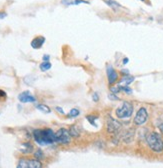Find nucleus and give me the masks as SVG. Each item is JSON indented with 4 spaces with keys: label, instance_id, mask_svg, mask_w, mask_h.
Listing matches in <instances>:
<instances>
[{
    "label": "nucleus",
    "instance_id": "28",
    "mask_svg": "<svg viewBox=\"0 0 163 168\" xmlns=\"http://www.w3.org/2000/svg\"><path fill=\"white\" fill-rule=\"evenodd\" d=\"M127 62H128V58H124V61H123L124 64H126Z\"/></svg>",
    "mask_w": 163,
    "mask_h": 168
},
{
    "label": "nucleus",
    "instance_id": "1",
    "mask_svg": "<svg viewBox=\"0 0 163 168\" xmlns=\"http://www.w3.org/2000/svg\"><path fill=\"white\" fill-rule=\"evenodd\" d=\"M34 140L39 144V145H49L56 142L55 140V133L51 129H36L33 131Z\"/></svg>",
    "mask_w": 163,
    "mask_h": 168
},
{
    "label": "nucleus",
    "instance_id": "7",
    "mask_svg": "<svg viewBox=\"0 0 163 168\" xmlns=\"http://www.w3.org/2000/svg\"><path fill=\"white\" fill-rule=\"evenodd\" d=\"M107 77H108V81L110 84H113L115 81L117 80L118 74H117V72L113 69L112 66H108L107 67Z\"/></svg>",
    "mask_w": 163,
    "mask_h": 168
},
{
    "label": "nucleus",
    "instance_id": "24",
    "mask_svg": "<svg viewBox=\"0 0 163 168\" xmlns=\"http://www.w3.org/2000/svg\"><path fill=\"white\" fill-rule=\"evenodd\" d=\"M48 59H49V56H48V55H44V56H43V60H44L45 62H48Z\"/></svg>",
    "mask_w": 163,
    "mask_h": 168
},
{
    "label": "nucleus",
    "instance_id": "15",
    "mask_svg": "<svg viewBox=\"0 0 163 168\" xmlns=\"http://www.w3.org/2000/svg\"><path fill=\"white\" fill-rule=\"evenodd\" d=\"M50 68H51V63H49V62L44 61L43 63L40 64V69L42 71H47V70H49Z\"/></svg>",
    "mask_w": 163,
    "mask_h": 168
},
{
    "label": "nucleus",
    "instance_id": "22",
    "mask_svg": "<svg viewBox=\"0 0 163 168\" xmlns=\"http://www.w3.org/2000/svg\"><path fill=\"white\" fill-rule=\"evenodd\" d=\"M111 91L113 92V93H118V91H120V90H119V88H118V87H112Z\"/></svg>",
    "mask_w": 163,
    "mask_h": 168
},
{
    "label": "nucleus",
    "instance_id": "17",
    "mask_svg": "<svg viewBox=\"0 0 163 168\" xmlns=\"http://www.w3.org/2000/svg\"><path fill=\"white\" fill-rule=\"evenodd\" d=\"M78 115H79V110L77 109V108H73V109H71V111L69 112L70 117H76Z\"/></svg>",
    "mask_w": 163,
    "mask_h": 168
},
{
    "label": "nucleus",
    "instance_id": "25",
    "mask_svg": "<svg viewBox=\"0 0 163 168\" xmlns=\"http://www.w3.org/2000/svg\"><path fill=\"white\" fill-rule=\"evenodd\" d=\"M56 110H57V111H58V112H60V113H62V114H64V111H63V110H62V109H61V108H60V107H56Z\"/></svg>",
    "mask_w": 163,
    "mask_h": 168
},
{
    "label": "nucleus",
    "instance_id": "23",
    "mask_svg": "<svg viewBox=\"0 0 163 168\" xmlns=\"http://www.w3.org/2000/svg\"><path fill=\"white\" fill-rule=\"evenodd\" d=\"M93 99H94V101H95V102L98 101V95H97V93H94V94H93Z\"/></svg>",
    "mask_w": 163,
    "mask_h": 168
},
{
    "label": "nucleus",
    "instance_id": "21",
    "mask_svg": "<svg viewBox=\"0 0 163 168\" xmlns=\"http://www.w3.org/2000/svg\"><path fill=\"white\" fill-rule=\"evenodd\" d=\"M5 97H6V93H5L3 90H0V100L4 99Z\"/></svg>",
    "mask_w": 163,
    "mask_h": 168
},
{
    "label": "nucleus",
    "instance_id": "29",
    "mask_svg": "<svg viewBox=\"0 0 163 168\" xmlns=\"http://www.w3.org/2000/svg\"><path fill=\"white\" fill-rule=\"evenodd\" d=\"M141 1H144V0H141Z\"/></svg>",
    "mask_w": 163,
    "mask_h": 168
},
{
    "label": "nucleus",
    "instance_id": "6",
    "mask_svg": "<svg viewBox=\"0 0 163 168\" xmlns=\"http://www.w3.org/2000/svg\"><path fill=\"white\" fill-rule=\"evenodd\" d=\"M18 99L22 103H26V102H35V97L30 94L29 91H24L21 94H19Z\"/></svg>",
    "mask_w": 163,
    "mask_h": 168
},
{
    "label": "nucleus",
    "instance_id": "27",
    "mask_svg": "<svg viewBox=\"0 0 163 168\" xmlns=\"http://www.w3.org/2000/svg\"><path fill=\"white\" fill-rule=\"evenodd\" d=\"M159 128H160V130H161V132H162V133H163V123H162L161 125L159 126Z\"/></svg>",
    "mask_w": 163,
    "mask_h": 168
},
{
    "label": "nucleus",
    "instance_id": "10",
    "mask_svg": "<svg viewBox=\"0 0 163 168\" xmlns=\"http://www.w3.org/2000/svg\"><path fill=\"white\" fill-rule=\"evenodd\" d=\"M134 81V77L133 76H129V75H126L124 76L120 81V85L121 86H128L130 83Z\"/></svg>",
    "mask_w": 163,
    "mask_h": 168
},
{
    "label": "nucleus",
    "instance_id": "13",
    "mask_svg": "<svg viewBox=\"0 0 163 168\" xmlns=\"http://www.w3.org/2000/svg\"><path fill=\"white\" fill-rule=\"evenodd\" d=\"M69 133L72 137H78L79 136V131L77 129L76 126H71L69 129Z\"/></svg>",
    "mask_w": 163,
    "mask_h": 168
},
{
    "label": "nucleus",
    "instance_id": "20",
    "mask_svg": "<svg viewBox=\"0 0 163 168\" xmlns=\"http://www.w3.org/2000/svg\"><path fill=\"white\" fill-rule=\"evenodd\" d=\"M105 2H106V3H108V5H109V6H113V5H114V6H120L117 2H115V1H111V0H109V1H107V0H106Z\"/></svg>",
    "mask_w": 163,
    "mask_h": 168
},
{
    "label": "nucleus",
    "instance_id": "4",
    "mask_svg": "<svg viewBox=\"0 0 163 168\" xmlns=\"http://www.w3.org/2000/svg\"><path fill=\"white\" fill-rule=\"evenodd\" d=\"M55 140L56 142L60 144H67L70 142L71 140V135L69 131L65 128H61L55 133Z\"/></svg>",
    "mask_w": 163,
    "mask_h": 168
},
{
    "label": "nucleus",
    "instance_id": "12",
    "mask_svg": "<svg viewBox=\"0 0 163 168\" xmlns=\"http://www.w3.org/2000/svg\"><path fill=\"white\" fill-rule=\"evenodd\" d=\"M32 150H33V146L30 143H24L21 145V148H20V151L23 153H30Z\"/></svg>",
    "mask_w": 163,
    "mask_h": 168
},
{
    "label": "nucleus",
    "instance_id": "19",
    "mask_svg": "<svg viewBox=\"0 0 163 168\" xmlns=\"http://www.w3.org/2000/svg\"><path fill=\"white\" fill-rule=\"evenodd\" d=\"M35 158L37 159V160H39V159H41V158H43V152L41 151L40 149H38L36 152H35Z\"/></svg>",
    "mask_w": 163,
    "mask_h": 168
},
{
    "label": "nucleus",
    "instance_id": "5",
    "mask_svg": "<svg viewBox=\"0 0 163 168\" xmlns=\"http://www.w3.org/2000/svg\"><path fill=\"white\" fill-rule=\"evenodd\" d=\"M148 119V113L146 108L141 107L140 109L137 111L136 116L134 117V123L136 125H142L147 121Z\"/></svg>",
    "mask_w": 163,
    "mask_h": 168
},
{
    "label": "nucleus",
    "instance_id": "18",
    "mask_svg": "<svg viewBox=\"0 0 163 168\" xmlns=\"http://www.w3.org/2000/svg\"><path fill=\"white\" fill-rule=\"evenodd\" d=\"M118 88H119V90H122V91L128 93V94H130V93L132 92L131 88H129L128 86H121V85H120V86H118Z\"/></svg>",
    "mask_w": 163,
    "mask_h": 168
},
{
    "label": "nucleus",
    "instance_id": "11",
    "mask_svg": "<svg viewBox=\"0 0 163 168\" xmlns=\"http://www.w3.org/2000/svg\"><path fill=\"white\" fill-rule=\"evenodd\" d=\"M27 168H42L40 161L37 159H32V160H28V166Z\"/></svg>",
    "mask_w": 163,
    "mask_h": 168
},
{
    "label": "nucleus",
    "instance_id": "9",
    "mask_svg": "<svg viewBox=\"0 0 163 168\" xmlns=\"http://www.w3.org/2000/svg\"><path fill=\"white\" fill-rule=\"evenodd\" d=\"M120 128V124L117 121H115L114 119L109 118L108 120V124H107V129L108 132H115L116 130Z\"/></svg>",
    "mask_w": 163,
    "mask_h": 168
},
{
    "label": "nucleus",
    "instance_id": "26",
    "mask_svg": "<svg viewBox=\"0 0 163 168\" xmlns=\"http://www.w3.org/2000/svg\"><path fill=\"white\" fill-rule=\"evenodd\" d=\"M6 16V13H3V12H0V18H4Z\"/></svg>",
    "mask_w": 163,
    "mask_h": 168
},
{
    "label": "nucleus",
    "instance_id": "2",
    "mask_svg": "<svg viewBox=\"0 0 163 168\" xmlns=\"http://www.w3.org/2000/svg\"><path fill=\"white\" fill-rule=\"evenodd\" d=\"M147 144L149 145L150 149L154 152H162L163 151V139L157 132H151L148 135Z\"/></svg>",
    "mask_w": 163,
    "mask_h": 168
},
{
    "label": "nucleus",
    "instance_id": "3",
    "mask_svg": "<svg viewBox=\"0 0 163 168\" xmlns=\"http://www.w3.org/2000/svg\"><path fill=\"white\" fill-rule=\"evenodd\" d=\"M116 116L118 118H129L133 113V106L130 102H123L119 107L117 108L116 111Z\"/></svg>",
    "mask_w": 163,
    "mask_h": 168
},
{
    "label": "nucleus",
    "instance_id": "8",
    "mask_svg": "<svg viewBox=\"0 0 163 168\" xmlns=\"http://www.w3.org/2000/svg\"><path fill=\"white\" fill-rule=\"evenodd\" d=\"M45 42V38L43 36H37L36 38H34L31 42V46L34 49H38L43 45V43Z\"/></svg>",
    "mask_w": 163,
    "mask_h": 168
},
{
    "label": "nucleus",
    "instance_id": "16",
    "mask_svg": "<svg viewBox=\"0 0 163 168\" xmlns=\"http://www.w3.org/2000/svg\"><path fill=\"white\" fill-rule=\"evenodd\" d=\"M28 166V160L25 159H20L18 164H17V168H27Z\"/></svg>",
    "mask_w": 163,
    "mask_h": 168
},
{
    "label": "nucleus",
    "instance_id": "14",
    "mask_svg": "<svg viewBox=\"0 0 163 168\" xmlns=\"http://www.w3.org/2000/svg\"><path fill=\"white\" fill-rule=\"evenodd\" d=\"M37 109L40 110V111H42L43 113H50V111H51L48 106H46V105H43V104H39V105H38Z\"/></svg>",
    "mask_w": 163,
    "mask_h": 168
}]
</instances>
